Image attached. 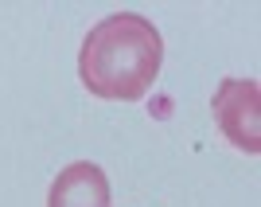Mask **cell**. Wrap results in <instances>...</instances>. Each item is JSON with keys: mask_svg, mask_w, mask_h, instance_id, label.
<instances>
[{"mask_svg": "<svg viewBox=\"0 0 261 207\" xmlns=\"http://www.w3.org/2000/svg\"><path fill=\"white\" fill-rule=\"evenodd\" d=\"M222 137L246 156L261 153V94L253 78H222L211 98Z\"/></svg>", "mask_w": 261, "mask_h": 207, "instance_id": "2", "label": "cell"}, {"mask_svg": "<svg viewBox=\"0 0 261 207\" xmlns=\"http://www.w3.org/2000/svg\"><path fill=\"white\" fill-rule=\"evenodd\" d=\"M47 207H113L109 180L94 160H74L55 176Z\"/></svg>", "mask_w": 261, "mask_h": 207, "instance_id": "3", "label": "cell"}, {"mask_svg": "<svg viewBox=\"0 0 261 207\" xmlns=\"http://www.w3.org/2000/svg\"><path fill=\"white\" fill-rule=\"evenodd\" d=\"M164 66V35L141 12L98 20L78 51V78L101 102H141Z\"/></svg>", "mask_w": 261, "mask_h": 207, "instance_id": "1", "label": "cell"}]
</instances>
